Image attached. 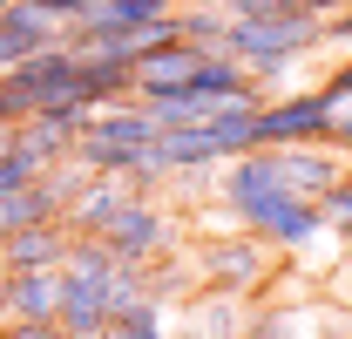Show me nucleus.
Wrapping results in <instances>:
<instances>
[{"instance_id":"nucleus-19","label":"nucleus","mask_w":352,"mask_h":339,"mask_svg":"<svg viewBox=\"0 0 352 339\" xmlns=\"http://www.w3.org/2000/svg\"><path fill=\"white\" fill-rule=\"evenodd\" d=\"M0 339H68L54 319H0Z\"/></svg>"},{"instance_id":"nucleus-20","label":"nucleus","mask_w":352,"mask_h":339,"mask_svg":"<svg viewBox=\"0 0 352 339\" xmlns=\"http://www.w3.org/2000/svg\"><path fill=\"white\" fill-rule=\"evenodd\" d=\"M325 150H339L352 163V109H332V123H325Z\"/></svg>"},{"instance_id":"nucleus-8","label":"nucleus","mask_w":352,"mask_h":339,"mask_svg":"<svg viewBox=\"0 0 352 339\" xmlns=\"http://www.w3.org/2000/svg\"><path fill=\"white\" fill-rule=\"evenodd\" d=\"M61 258H68V224L0 231V271H61Z\"/></svg>"},{"instance_id":"nucleus-10","label":"nucleus","mask_w":352,"mask_h":339,"mask_svg":"<svg viewBox=\"0 0 352 339\" xmlns=\"http://www.w3.org/2000/svg\"><path fill=\"white\" fill-rule=\"evenodd\" d=\"M244 339H332V333H325V298H298V305H251Z\"/></svg>"},{"instance_id":"nucleus-3","label":"nucleus","mask_w":352,"mask_h":339,"mask_svg":"<svg viewBox=\"0 0 352 339\" xmlns=\"http://www.w3.org/2000/svg\"><path fill=\"white\" fill-rule=\"evenodd\" d=\"M75 95V48L54 41L41 54H28V61H14L7 75H0V102L14 109V123H28V116H41L54 102H68Z\"/></svg>"},{"instance_id":"nucleus-16","label":"nucleus","mask_w":352,"mask_h":339,"mask_svg":"<svg viewBox=\"0 0 352 339\" xmlns=\"http://www.w3.org/2000/svg\"><path fill=\"white\" fill-rule=\"evenodd\" d=\"M318 217H325V231H332L339 245H352V170L325 190V197H318Z\"/></svg>"},{"instance_id":"nucleus-6","label":"nucleus","mask_w":352,"mask_h":339,"mask_svg":"<svg viewBox=\"0 0 352 339\" xmlns=\"http://www.w3.org/2000/svg\"><path fill=\"white\" fill-rule=\"evenodd\" d=\"M75 102H82V109L135 102V68L116 48H75Z\"/></svg>"},{"instance_id":"nucleus-11","label":"nucleus","mask_w":352,"mask_h":339,"mask_svg":"<svg viewBox=\"0 0 352 339\" xmlns=\"http://www.w3.org/2000/svg\"><path fill=\"white\" fill-rule=\"evenodd\" d=\"M54 305H61V271H7L0 319H54Z\"/></svg>"},{"instance_id":"nucleus-14","label":"nucleus","mask_w":352,"mask_h":339,"mask_svg":"<svg viewBox=\"0 0 352 339\" xmlns=\"http://www.w3.org/2000/svg\"><path fill=\"white\" fill-rule=\"evenodd\" d=\"M190 95H197V109H217V102L258 95V88H251V75H244L230 54H204V61H197V75H190Z\"/></svg>"},{"instance_id":"nucleus-12","label":"nucleus","mask_w":352,"mask_h":339,"mask_svg":"<svg viewBox=\"0 0 352 339\" xmlns=\"http://www.w3.org/2000/svg\"><path fill=\"white\" fill-rule=\"evenodd\" d=\"M197 61H204V54H190L183 41L156 48V54H142V61H135V102H149V95H176V88H190V75H197Z\"/></svg>"},{"instance_id":"nucleus-18","label":"nucleus","mask_w":352,"mask_h":339,"mask_svg":"<svg viewBox=\"0 0 352 339\" xmlns=\"http://www.w3.org/2000/svg\"><path fill=\"white\" fill-rule=\"evenodd\" d=\"M230 21H264V14H292V7H305V0H217Z\"/></svg>"},{"instance_id":"nucleus-21","label":"nucleus","mask_w":352,"mask_h":339,"mask_svg":"<svg viewBox=\"0 0 352 339\" xmlns=\"http://www.w3.org/2000/svg\"><path fill=\"white\" fill-rule=\"evenodd\" d=\"M0 156H14V129H0Z\"/></svg>"},{"instance_id":"nucleus-9","label":"nucleus","mask_w":352,"mask_h":339,"mask_svg":"<svg viewBox=\"0 0 352 339\" xmlns=\"http://www.w3.org/2000/svg\"><path fill=\"white\" fill-rule=\"evenodd\" d=\"M264 95H237V102H217V109H204V143H210V156L217 163H230V156H244V150H258V136H251V123H258Z\"/></svg>"},{"instance_id":"nucleus-1","label":"nucleus","mask_w":352,"mask_h":339,"mask_svg":"<svg viewBox=\"0 0 352 339\" xmlns=\"http://www.w3.org/2000/svg\"><path fill=\"white\" fill-rule=\"evenodd\" d=\"M271 271H278V251L251 238V231H223V238H204L197 251H190V278L204 285V292H237V298H258L271 285Z\"/></svg>"},{"instance_id":"nucleus-23","label":"nucleus","mask_w":352,"mask_h":339,"mask_svg":"<svg viewBox=\"0 0 352 339\" xmlns=\"http://www.w3.org/2000/svg\"><path fill=\"white\" fill-rule=\"evenodd\" d=\"M0 7H7V0H0Z\"/></svg>"},{"instance_id":"nucleus-4","label":"nucleus","mask_w":352,"mask_h":339,"mask_svg":"<svg viewBox=\"0 0 352 339\" xmlns=\"http://www.w3.org/2000/svg\"><path fill=\"white\" fill-rule=\"evenodd\" d=\"M325 123H332V102L318 88H292V95H271L258 109V150H292V143H325Z\"/></svg>"},{"instance_id":"nucleus-13","label":"nucleus","mask_w":352,"mask_h":339,"mask_svg":"<svg viewBox=\"0 0 352 339\" xmlns=\"http://www.w3.org/2000/svg\"><path fill=\"white\" fill-rule=\"evenodd\" d=\"M223 34H230V14L217 0H183L176 7V41L190 54H223Z\"/></svg>"},{"instance_id":"nucleus-7","label":"nucleus","mask_w":352,"mask_h":339,"mask_svg":"<svg viewBox=\"0 0 352 339\" xmlns=\"http://www.w3.org/2000/svg\"><path fill=\"white\" fill-rule=\"evenodd\" d=\"M176 326H183V339H244L251 298H237V292H190L183 305H176Z\"/></svg>"},{"instance_id":"nucleus-15","label":"nucleus","mask_w":352,"mask_h":339,"mask_svg":"<svg viewBox=\"0 0 352 339\" xmlns=\"http://www.w3.org/2000/svg\"><path fill=\"white\" fill-rule=\"evenodd\" d=\"M102 339H170V305L135 298L129 312H116V319H109V333H102Z\"/></svg>"},{"instance_id":"nucleus-2","label":"nucleus","mask_w":352,"mask_h":339,"mask_svg":"<svg viewBox=\"0 0 352 339\" xmlns=\"http://www.w3.org/2000/svg\"><path fill=\"white\" fill-rule=\"evenodd\" d=\"M95 245L116 258V265H135V271H149L156 258L183 251V217H176L170 204H156V197H129L122 211H116L102 231H95Z\"/></svg>"},{"instance_id":"nucleus-17","label":"nucleus","mask_w":352,"mask_h":339,"mask_svg":"<svg viewBox=\"0 0 352 339\" xmlns=\"http://www.w3.org/2000/svg\"><path fill=\"white\" fill-rule=\"evenodd\" d=\"M318 95H325L332 109H352V54H339V61H332V75L318 82Z\"/></svg>"},{"instance_id":"nucleus-22","label":"nucleus","mask_w":352,"mask_h":339,"mask_svg":"<svg viewBox=\"0 0 352 339\" xmlns=\"http://www.w3.org/2000/svg\"><path fill=\"white\" fill-rule=\"evenodd\" d=\"M0 285H7V271H0Z\"/></svg>"},{"instance_id":"nucleus-5","label":"nucleus","mask_w":352,"mask_h":339,"mask_svg":"<svg viewBox=\"0 0 352 339\" xmlns=\"http://www.w3.org/2000/svg\"><path fill=\"white\" fill-rule=\"evenodd\" d=\"M271 170H278V183H285L292 197H311V204H318L352 163L339 150H325V143H292V150H271Z\"/></svg>"}]
</instances>
